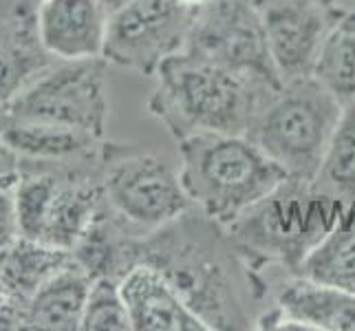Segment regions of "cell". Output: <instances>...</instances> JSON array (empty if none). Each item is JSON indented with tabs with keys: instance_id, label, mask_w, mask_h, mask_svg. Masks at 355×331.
<instances>
[{
	"instance_id": "cell-1",
	"label": "cell",
	"mask_w": 355,
	"mask_h": 331,
	"mask_svg": "<svg viewBox=\"0 0 355 331\" xmlns=\"http://www.w3.org/2000/svg\"><path fill=\"white\" fill-rule=\"evenodd\" d=\"M132 259L148 263L173 285L207 331L256 329L272 285L254 274L225 226L197 205L132 241Z\"/></svg>"
},
{
	"instance_id": "cell-2",
	"label": "cell",
	"mask_w": 355,
	"mask_h": 331,
	"mask_svg": "<svg viewBox=\"0 0 355 331\" xmlns=\"http://www.w3.org/2000/svg\"><path fill=\"white\" fill-rule=\"evenodd\" d=\"M155 80L146 106L175 142L203 133L248 135L254 117L276 91L186 51L164 60Z\"/></svg>"
},
{
	"instance_id": "cell-3",
	"label": "cell",
	"mask_w": 355,
	"mask_h": 331,
	"mask_svg": "<svg viewBox=\"0 0 355 331\" xmlns=\"http://www.w3.org/2000/svg\"><path fill=\"white\" fill-rule=\"evenodd\" d=\"M340 212L342 203L315 190L311 181L287 177L225 230L254 274L265 278L267 269H280L296 276Z\"/></svg>"
},
{
	"instance_id": "cell-4",
	"label": "cell",
	"mask_w": 355,
	"mask_h": 331,
	"mask_svg": "<svg viewBox=\"0 0 355 331\" xmlns=\"http://www.w3.org/2000/svg\"><path fill=\"white\" fill-rule=\"evenodd\" d=\"M177 146L179 179L190 201L221 226H230L289 177L248 135L203 133Z\"/></svg>"
},
{
	"instance_id": "cell-5",
	"label": "cell",
	"mask_w": 355,
	"mask_h": 331,
	"mask_svg": "<svg viewBox=\"0 0 355 331\" xmlns=\"http://www.w3.org/2000/svg\"><path fill=\"white\" fill-rule=\"evenodd\" d=\"M342 104L320 80H285L254 117L248 137L285 168L289 177L313 181L334 139Z\"/></svg>"
},
{
	"instance_id": "cell-6",
	"label": "cell",
	"mask_w": 355,
	"mask_h": 331,
	"mask_svg": "<svg viewBox=\"0 0 355 331\" xmlns=\"http://www.w3.org/2000/svg\"><path fill=\"white\" fill-rule=\"evenodd\" d=\"M102 183L106 205L137 237L170 223L194 205L166 159L126 144L106 142Z\"/></svg>"
},
{
	"instance_id": "cell-7",
	"label": "cell",
	"mask_w": 355,
	"mask_h": 331,
	"mask_svg": "<svg viewBox=\"0 0 355 331\" xmlns=\"http://www.w3.org/2000/svg\"><path fill=\"white\" fill-rule=\"evenodd\" d=\"M106 67L104 58L58 60L7 106L0 119L49 121L106 139L111 117Z\"/></svg>"
},
{
	"instance_id": "cell-8",
	"label": "cell",
	"mask_w": 355,
	"mask_h": 331,
	"mask_svg": "<svg viewBox=\"0 0 355 331\" xmlns=\"http://www.w3.org/2000/svg\"><path fill=\"white\" fill-rule=\"evenodd\" d=\"M183 51L267 87H283L254 0H207L194 14Z\"/></svg>"
},
{
	"instance_id": "cell-9",
	"label": "cell",
	"mask_w": 355,
	"mask_h": 331,
	"mask_svg": "<svg viewBox=\"0 0 355 331\" xmlns=\"http://www.w3.org/2000/svg\"><path fill=\"white\" fill-rule=\"evenodd\" d=\"M194 14L177 0H130L108 16L104 60L155 78L164 60L186 49Z\"/></svg>"
},
{
	"instance_id": "cell-10",
	"label": "cell",
	"mask_w": 355,
	"mask_h": 331,
	"mask_svg": "<svg viewBox=\"0 0 355 331\" xmlns=\"http://www.w3.org/2000/svg\"><path fill=\"white\" fill-rule=\"evenodd\" d=\"M280 78L313 76L315 60L345 16L340 0H254Z\"/></svg>"
},
{
	"instance_id": "cell-11",
	"label": "cell",
	"mask_w": 355,
	"mask_h": 331,
	"mask_svg": "<svg viewBox=\"0 0 355 331\" xmlns=\"http://www.w3.org/2000/svg\"><path fill=\"white\" fill-rule=\"evenodd\" d=\"M272 305L256 316V329L355 331V294L304 276H285L269 291Z\"/></svg>"
},
{
	"instance_id": "cell-12",
	"label": "cell",
	"mask_w": 355,
	"mask_h": 331,
	"mask_svg": "<svg viewBox=\"0 0 355 331\" xmlns=\"http://www.w3.org/2000/svg\"><path fill=\"white\" fill-rule=\"evenodd\" d=\"M35 35L62 62L104 58L108 11L97 0H44L35 9Z\"/></svg>"
},
{
	"instance_id": "cell-13",
	"label": "cell",
	"mask_w": 355,
	"mask_h": 331,
	"mask_svg": "<svg viewBox=\"0 0 355 331\" xmlns=\"http://www.w3.org/2000/svg\"><path fill=\"white\" fill-rule=\"evenodd\" d=\"M132 329L137 331H207L179 291L148 263L132 265L119 280Z\"/></svg>"
},
{
	"instance_id": "cell-14",
	"label": "cell",
	"mask_w": 355,
	"mask_h": 331,
	"mask_svg": "<svg viewBox=\"0 0 355 331\" xmlns=\"http://www.w3.org/2000/svg\"><path fill=\"white\" fill-rule=\"evenodd\" d=\"M0 144L16 155L18 162L62 164L100 157L106 139L49 121L0 119Z\"/></svg>"
},
{
	"instance_id": "cell-15",
	"label": "cell",
	"mask_w": 355,
	"mask_h": 331,
	"mask_svg": "<svg viewBox=\"0 0 355 331\" xmlns=\"http://www.w3.org/2000/svg\"><path fill=\"white\" fill-rule=\"evenodd\" d=\"M53 62L58 60L44 51L35 35L33 16L11 9L0 22V115Z\"/></svg>"
},
{
	"instance_id": "cell-16",
	"label": "cell",
	"mask_w": 355,
	"mask_h": 331,
	"mask_svg": "<svg viewBox=\"0 0 355 331\" xmlns=\"http://www.w3.org/2000/svg\"><path fill=\"white\" fill-rule=\"evenodd\" d=\"M93 276L76 259L58 269L46 283L27 300V329L46 331H76L82 323Z\"/></svg>"
},
{
	"instance_id": "cell-17",
	"label": "cell",
	"mask_w": 355,
	"mask_h": 331,
	"mask_svg": "<svg viewBox=\"0 0 355 331\" xmlns=\"http://www.w3.org/2000/svg\"><path fill=\"white\" fill-rule=\"evenodd\" d=\"M296 276L355 294V203L342 205L336 226L309 252Z\"/></svg>"
},
{
	"instance_id": "cell-18",
	"label": "cell",
	"mask_w": 355,
	"mask_h": 331,
	"mask_svg": "<svg viewBox=\"0 0 355 331\" xmlns=\"http://www.w3.org/2000/svg\"><path fill=\"white\" fill-rule=\"evenodd\" d=\"M71 259V252L53 245L20 237L0 252V274L11 298L27 303L58 269Z\"/></svg>"
},
{
	"instance_id": "cell-19",
	"label": "cell",
	"mask_w": 355,
	"mask_h": 331,
	"mask_svg": "<svg viewBox=\"0 0 355 331\" xmlns=\"http://www.w3.org/2000/svg\"><path fill=\"white\" fill-rule=\"evenodd\" d=\"M311 183L342 205L355 203V100L342 108L334 139Z\"/></svg>"
},
{
	"instance_id": "cell-20",
	"label": "cell",
	"mask_w": 355,
	"mask_h": 331,
	"mask_svg": "<svg viewBox=\"0 0 355 331\" xmlns=\"http://www.w3.org/2000/svg\"><path fill=\"white\" fill-rule=\"evenodd\" d=\"M313 78L342 104L355 100V11L347 9L315 60Z\"/></svg>"
},
{
	"instance_id": "cell-21",
	"label": "cell",
	"mask_w": 355,
	"mask_h": 331,
	"mask_svg": "<svg viewBox=\"0 0 355 331\" xmlns=\"http://www.w3.org/2000/svg\"><path fill=\"white\" fill-rule=\"evenodd\" d=\"M82 331H126L132 329L119 280L115 278H93L87 303L82 312Z\"/></svg>"
},
{
	"instance_id": "cell-22",
	"label": "cell",
	"mask_w": 355,
	"mask_h": 331,
	"mask_svg": "<svg viewBox=\"0 0 355 331\" xmlns=\"http://www.w3.org/2000/svg\"><path fill=\"white\" fill-rule=\"evenodd\" d=\"M16 186H18V170L0 179V252L22 237Z\"/></svg>"
},
{
	"instance_id": "cell-23",
	"label": "cell",
	"mask_w": 355,
	"mask_h": 331,
	"mask_svg": "<svg viewBox=\"0 0 355 331\" xmlns=\"http://www.w3.org/2000/svg\"><path fill=\"white\" fill-rule=\"evenodd\" d=\"M14 170H18V157L11 155L5 146L0 144V179L9 173H14Z\"/></svg>"
},
{
	"instance_id": "cell-24",
	"label": "cell",
	"mask_w": 355,
	"mask_h": 331,
	"mask_svg": "<svg viewBox=\"0 0 355 331\" xmlns=\"http://www.w3.org/2000/svg\"><path fill=\"white\" fill-rule=\"evenodd\" d=\"M44 0H14V9L22 16H35V9H38Z\"/></svg>"
},
{
	"instance_id": "cell-25",
	"label": "cell",
	"mask_w": 355,
	"mask_h": 331,
	"mask_svg": "<svg viewBox=\"0 0 355 331\" xmlns=\"http://www.w3.org/2000/svg\"><path fill=\"white\" fill-rule=\"evenodd\" d=\"M97 3H100L108 11V16H111V14H115V11H119L121 7H126L130 0H97Z\"/></svg>"
},
{
	"instance_id": "cell-26",
	"label": "cell",
	"mask_w": 355,
	"mask_h": 331,
	"mask_svg": "<svg viewBox=\"0 0 355 331\" xmlns=\"http://www.w3.org/2000/svg\"><path fill=\"white\" fill-rule=\"evenodd\" d=\"M177 3L183 5V7H188V9H194V11H197L199 7H203V5L207 3V0H177Z\"/></svg>"
},
{
	"instance_id": "cell-27",
	"label": "cell",
	"mask_w": 355,
	"mask_h": 331,
	"mask_svg": "<svg viewBox=\"0 0 355 331\" xmlns=\"http://www.w3.org/2000/svg\"><path fill=\"white\" fill-rule=\"evenodd\" d=\"M9 300V289L5 285V280H3V274H0V307Z\"/></svg>"
}]
</instances>
